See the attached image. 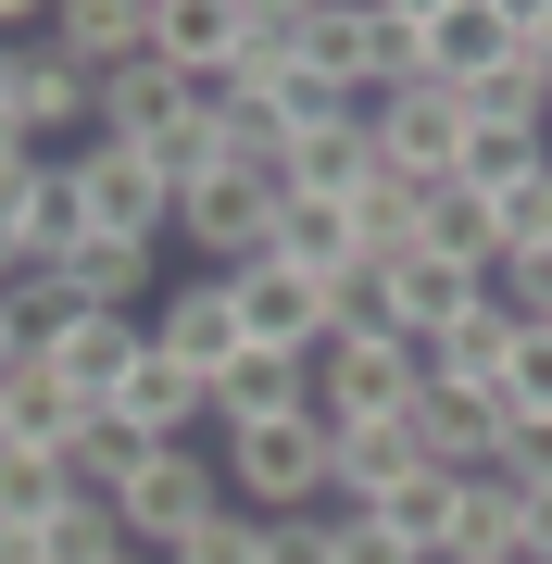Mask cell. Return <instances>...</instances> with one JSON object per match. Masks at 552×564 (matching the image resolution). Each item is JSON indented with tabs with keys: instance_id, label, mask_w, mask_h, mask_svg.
<instances>
[{
	"instance_id": "cell-1",
	"label": "cell",
	"mask_w": 552,
	"mask_h": 564,
	"mask_svg": "<svg viewBox=\"0 0 552 564\" xmlns=\"http://www.w3.org/2000/svg\"><path fill=\"white\" fill-rule=\"evenodd\" d=\"M339 464V414H277V426H226V502L239 514H314Z\"/></svg>"
},
{
	"instance_id": "cell-2",
	"label": "cell",
	"mask_w": 552,
	"mask_h": 564,
	"mask_svg": "<svg viewBox=\"0 0 552 564\" xmlns=\"http://www.w3.org/2000/svg\"><path fill=\"white\" fill-rule=\"evenodd\" d=\"M377 163L414 188H452L465 176V88L414 76V88H377Z\"/></svg>"
},
{
	"instance_id": "cell-3",
	"label": "cell",
	"mask_w": 552,
	"mask_h": 564,
	"mask_svg": "<svg viewBox=\"0 0 552 564\" xmlns=\"http://www.w3.org/2000/svg\"><path fill=\"white\" fill-rule=\"evenodd\" d=\"M214 514H226V452H202V440H176V452L151 464L139 489H126V540H139V552H176V540H202Z\"/></svg>"
},
{
	"instance_id": "cell-4",
	"label": "cell",
	"mask_w": 552,
	"mask_h": 564,
	"mask_svg": "<svg viewBox=\"0 0 552 564\" xmlns=\"http://www.w3.org/2000/svg\"><path fill=\"white\" fill-rule=\"evenodd\" d=\"M176 239L202 251V276H251V263L277 251V188L264 176H202L176 202Z\"/></svg>"
},
{
	"instance_id": "cell-5",
	"label": "cell",
	"mask_w": 552,
	"mask_h": 564,
	"mask_svg": "<svg viewBox=\"0 0 552 564\" xmlns=\"http://www.w3.org/2000/svg\"><path fill=\"white\" fill-rule=\"evenodd\" d=\"M76 188H88V239H151V251L176 239V188L151 176V151L88 139V151H76Z\"/></svg>"
},
{
	"instance_id": "cell-6",
	"label": "cell",
	"mask_w": 552,
	"mask_h": 564,
	"mask_svg": "<svg viewBox=\"0 0 552 564\" xmlns=\"http://www.w3.org/2000/svg\"><path fill=\"white\" fill-rule=\"evenodd\" d=\"M314 402H327L339 426H402L414 402H427V377H414V339H339L327 364H314Z\"/></svg>"
},
{
	"instance_id": "cell-7",
	"label": "cell",
	"mask_w": 552,
	"mask_h": 564,
	"mask_svg": "<svg viewBox=\"0 0 552 564\" xmlns=\"http://www.w3.org/2000/svg\"><path fill=\"white\" fill-rule=\"evenodd\" d=\"M402 426H414V464H440V477H490L502 440H515V402H502V389H427Z\"/></svg>"
},
{
	"instance_id": "cell-8",
	"label": "cell",
	"mask_w": 552,
	"mask_h": 564,
	"mask_svg": "<svg viewBox=\"0 0 552 564\" xmlns=\"http://www.w3.org/2000/svg\"><path fill=\"white\" fill-rule=\"evenodd\" d=\"M151 339H164L188 377H226V364L251 351V326H239V276H176L164 302H151Z\"/></svg>"
},
{
	"instance_id": "cell-9",
	"label": "cell",
	"mask_w": 552,
	"mask_h": 564,
	"mask_svg": "<svg viewBox=\"0 0 552 564\" xmlns=\"http://www.w3.org/2000/svg\"><path fill=\"white\" fill-rule=\"evenodd\" d=\"M151 25H164V0H51V51L88 88H113L126 63H151Z\"/></svg>"
},
{
	"instance_id": "cell-10",
	"label": "cell",
	"mask_w": 552,
	"mask_h": 564,
	"mask_svg": "<svg viewBox=\"0 0 552 564\" xmlns=\"http://www.w3.org/2000/svg\"><path fill=\"white\" fill-rule=\"evenodd\" d=\"M239 326H251V351H302V364H327V351H339L327 289L289 276V263H251V276H239Z\"/></svg>"
},
{
	"instance_id": "cell-11",
	"label": "cell",
	"mask_w": 552,
	"mask_h": 564,
	"mask_svg": "<svg viewBox=\"0 0 552 564\" xmlns=\"http://www.w3.org/2000/svg\"><path fill=\"white\" fill-rule=\"evenodd\" d=\"M13 126L39 139V163H63V139H76V151L101 139V88H88L76 63H63V51L39 39V51H25V101H13Z\"/></svg>"
},
{
	"instance_id": "cell-12",
	"label": "cell",
	"mask_w": 552,
	"mask_h": 564,
	"mask_svg": "<svg viewBox=\"0 0 552 564\" xmlns=\"http://www.w3.org/2000/svg\"><path fill=\"white\" fill-rule=\"evenodd\" d=\"M515 63V0H427V76L440 88H477Z\"/></svg>"
},
{
	"instance_id": "cell-13",
	"label": "cell",
	"mask_w": 552,
	"mask_h": 564,
	"mask_svg": "<svg viewBox=\"0 0 552 564\" xmlns=\"http://www.w3.org/2000/svg\"><path fill=\"white\" fill-rule=\"evenodd\" d=\"M277 414H314V364L302 351H239L214 377V452H226V426H277Z\"/></svg>"
},
{
	"instance_id": "cell-14",
	"label": "cell",
	"mask_w": 552,
	"mask_h": 564,
	"mask_svg": "<svg viewBox=\"0 0 552 564\" xmlns=\"http://www.w3.org/2000/svg\"><path fill=\"white\" fill-rule=\"evenodd\" d=\"M515 339H528V326H515L502 302H477L465 326L414 339V377H427V389H502V377H515Z\"/></svg>"
},
{
	"instance_id": "cell-15",
	"label": "cell",
	"mask_w": 552,
	"mask_h": 564,
	"mask_svg": "<svg viewBox=\"0 0 552 564\" xmlns=\"http://www.w3.org/2000/svg\"><path fill=\"white\" fill-rule=\"evenodd\" d=\"M176 440H151V426H126V402H88L76 440H63V464H76V489H101V502H126V489L151 477Z\"/></svg>"
},
{
	"instance_id": "cell-16",
	"label": "cell",
	"mask_w": 552,
	"mask_h": 564,
	"mask_svg": "<svg viewBox=\"0 0 552 564\" xmlns=\"http://www.w3.org/2000/svg\"><path fill=\"white\" fill-rule=\"evenodd\" d=\"M139 351H151V314H76V339L51 351V377L76 389V402H126Z\"/></svg>"
},
{
	"instance_id": "cell-17",
	"label": "cell",
	"mask_w": 552,
	"mask_h": 564,
	"mask_svg": "<svg viewBox=\"0 0 552 564\" xmlns=\"http://www.w3.org/2000/svg\"><path fill=\"white\" fill-rule=\"evenodd\" d=\"M126 426H151V440H202V452H214V377H188V364L151 339L139 377H126Z\"/></svg>"
},
{
	"instance_id": "cell-18",
	"label": "cell",
	"mask_w": 552,
	"mask_h": 564,
	"mask_svg": "<svg viewBox=\"0 0 552 564\" xmlns=\"http://www.w3.org/2000/svg\"><path fill=\"white\" fill-rule=\"evenodd\" d=\"M289 276H314V289H339L351 263H365V226H351V202H277V251Z\"/></svg>"
},
{
	"instance_id": "cell-19",
	"label": "cell",
	"mask_w": 552,
	"mask_h": 564,
	"mask_svg": "<svg viewBox=\"0 0 552 564\" xmlns=\"http://www.w3.org/2000/svg\"><path fill=\"white\" fill-rule=\"evenodd\" d=\"M389 302H402V339H440V326H465L490 302V276L477 263H440V251H402L389 263Z\"/></svg>"
},
{
	"instance_id": "cell-20",
	"label": "cell",
	"mask_w": 552,
	"mask_h": 564,
	"mask_svg": "<svg viewBox=\"0 0 552 564\" xmlns=\"http://www.w3.org/2000/svg\"><path fill=\"white\" fill-rule=\"evenodd\" d=\"M63 289H76L88 314H151L164 302V251L151 239H88L76 263H63Z\"/></svg>"
},
{
	"instance_id": "cell-21",
	"label": "cell",
	"mask_w": 552,
	"mask_h": 564,
	"mask_svg": "<svg viewBox=\"0 0 552 564\" xmlns=\"http://www.w3.org/2000/svg\"><path fill=\"white\" fill-rule=\"evenodd\" d=\"M13 239H25V263H39V276H63V263L88 251V188H76V151L25 176V226H13Z\"/></svg>"
},
{
	"instance_id": "cell-22",
	"label": "cell",
	"mask_w": 552,
	"mask_h": 564,
	"mask_svg": "<svg viewBox=\"0 0 552 564\" xmlns=\"http://www.w3.org/2000/svg\"><path fill=\"white\" fill-rule=\"evenodd\" d=\"M164 126H188V76H176L164 51H151V63H126V76L101 88V139L151 151V139H164Z\"/></svg>"
},
{
	"instance_id": "cell-23",
	"label": "cell",
	"mask_w": 552,
	"mask_h": 564,
	"mask_svg": "<svg viewBox=\"0 0 552 564\" xmlns=\"http://www.w3.org/2000/svg\"><path fill=\"white\" fill-rule=\"evenodd\" d=\"M402 477H414V426H339V464H327V502L339 514H377Z\"/></svg>"
},
{
	"instance_id": "cell-24",
	"label": "cell",
	"mask_w": 552,
	"mask_h": 564,
	"mask_svg": "<svg viewBox=\"0 0 552 564\" xmlns=\"http://www.w3.org/2000/svg\"><path fill=\"white\" fill-rule=\"evenodd\" d=\"M151 51H164L176 76H239V0H164Z\"/></svg>"
},
{
	"instance_id": "cell-25",
	"label": "cell",
	"mask_w": 552,
	"mask_h": 564,
	"mask_svg": "<svg viewBox=\"0 0 552 564\" xmlns=\"http://www.w3.org/2000/svg\"><path fill=\"white\" fill-rule=\"evenodd\" d=\"M515 540H528V489H515L502 464L465 477V514H452V552H440V564H502Z\"/></svg>"
},
{
	"instance_id": "cell-26",
	"label": "cell",
	"mask_w": 552,
	"mask_h": 564,
	"mask_svg": "<svg viewBox=\"0 0 552 564\" xmlns=\"http://www.w3.org/2000/svg\"><path fill=\"white\" fill-rule=\"evenodd\" d=\"M427 251H440V263H477V276H502V202H477L465 176L427 188Z\"/></svg>"
},
{
	"instance_id": "cell-27",
	"label": "cell",
	"mask_w": 552,
	"mask_h": 564,
	"mask_svg": "<svg viewBox=\"0 0 552 564\" xmlns=\"http://www.w3.org/2000/svg\"><path fill=\"white\" fill-rule=\"evenodd\" d=\"M452 514H465V477H440V464H414V477L377 502V527H389V540H414L427 564L452 552Z\"/></svg>"
},
{
	"instance_id": "cell-28",
	"label": "cell",
	"mask_w": 552,
	"mask_h": 564,
	"mask_svg": "<svg viewBox=\"0 0 552 564\" xmlns=\"http://www.w3.org/2000/svg\"><path fill=\"white\" fill-rule=\"evenodd\" d=\"M540 176H552V139H528V126H465V188L477 202H515Z\"/></svg>"
},
{
	"instance_id": "cell-29",
	"label": "cell",
	"mask_w": 552,
	"mask_h": 564,
	"mask_svg": "<svg viewBox=\"0 0 552 564\" xmlns=\"http://www.w3.org/2000/svg\"><path fill=\"white\" fill-rule=\"evenodd\" d=\"M427 76V0H365V88Z\"/></svg>"
},
{
	"instance_id": "cell-30",
	"label": "cell",
	"mask_w": 552,
	"mask_h": 564,
	"mask_svg": "<svg viewBox=\"0 0 552 564\" xmlns=\"http://www.w3.org/2000/svg\"><path fill=\"white\" fill-rule=\"evenodd\" d=\"M63 502H76L63 452H0V527H63Z\"/></svg>"
},
{
	"instance_id": "cell-31",
	"label": "cell",
	"mask_w": 552,
	"mask_h": 564,
	"mask_svg": "<svg viewBox=\"0 0 552 564\" xmlns=\"http://www.w3.org/2000/svg\"><path fill=\"white\" fill-rule=\"evenodd\" d=\"M302 25H314V0H239V88H264L302 63Z\"/></svg>"
},
{
	"instance_id": "cell-32",
	"label": "cell",
	"mask_w": 552,
	"mask_h": 564,
	"mask_svg": "<svg viewBox=\"0 0 552 564\" xmlns=\"http://www.w3.org/2000/svg\"><path fill=\"white\" fill-rule=\"evenodd\" d=\"M0 302H13V364H51L63 339H76V289H63V276H25V289H0Z\"/></svg>"
},
{
	"instance_id": "cell-33",
	"label": "cell",
	"mask_w": 552,
	"mask_h": 564,
	"mask_svg": "<svg viewBox=\"0 0 552 564\" xmlns=\"http://www.w3.org/2000/svg\"><path fill=\"white\" fill-rule=\"evenodd\" d=\"M302 63L327 88H351L365 101V0H314V25H302Z\"/></svg>"
},
{
	"instance_id": "cell-34",
	"label": "cell",
	"mask_w": 552,
	"mask_h": 564,
	"mask_svg": "<svg viewBox=\"0 0 552 564\" xmlns=\"http://www.w3.org/2000/svg\"><path fill=\"white\" fill-rule=\"evenodd\" d=\"M465 126H528V139H552V76H528V63L477 76L465 88Z\"/></svg>"
},
{
	"instance_id": "cell-35",
	"label": "cell",
	"mask_w": 552,
	"mask_h": 564,
	"mask_svg": "<svg viewBox=\"0 0 552 564\" xmlns=\"http://www.w3.org/2000/svg\"><path fill=\"white\" fill-rule=\"evenodd\" d=\"M327 326H339V339H402V302H389V263H351V276L327 289Z\"/></svg>"
},
{
	"instance_id": "cell-36",
	"label": "cell",
	"mask_w": 552,
	"mask_h": 564,
	"mask_svg": "<svg viewBox=\"0 0 552 564\" xmlns=\"http://www.w3.org/2000/svg\"><path fill=\"white\" fill-rule=\"evenodd\" d=\"M490 302H502L515 326H552V239H515V251H502V276H490Z\"/></svg>"
},
{
	"instance_id": "cell-37",
	"label": "cell",
	"mask_w": 552,
	"mask_h": 564,
	"mask_svg": "<svg viewBox=\"0 0 552 564\" xmlns=\"http://www.w3.org/2000/svg\"><path fill=\"white\" fill-rule=\"evenodd\" d=\"M164 564H264V514H239V502H226V514L202 527V540H176Z\"/></svg>"
},
{
	"instance_id": "cell-38",
	"label": "cell",
	"mask_w": 552,
	"mask_h": 564,
	"mask_svg": "<svg viewBox=\"0 0 552 564\" xmlns=\"http://www.w3.org/2000/svg\"><path fill=\"white\" fill-rule=\"evenodd\" d=\"M502 402H515V414H552V326H528V339H515V377H502Z\"/></svg>"
},
{
	"instance_id": "cell-39",
	"label": "cell",
	"mask_w": 552,
	"mask_h": 564,
	"mask_svg": "<svg viewBox=\"0 0 552 564\" xmlns=\"http://www.w3.org/2000/svg\"><path fill=\"white\" fill-rule=\"evenodd\" d=\"M502 477H515V489H552V414H515V440H502Z\"/></svg>"
},
{
	"instance_id": "cell-40",
	"label": "cell",
	"mask_w": 552,
	"mask_h": 564,
	"mask_svg": "<svg viewBox=\"0 0 552 564\" xmlns=\"http://www.w3.org/2000/svg\"><path fill=\"white\" fill-rule=\"evenodd\" d=\"M339 564H427V552H414V540H389L377 514H339Z\"/></svg>"
},
{
	"instance_id": "cell-41",
	"label": "cell",
	"mask_w": 552,
	"mask_h": 564,
	"mask_svg": "<svg viewBox=\"0 0 552 564\" xmlns=\"http://www.w3.org/2000/svg\"><path fill=\"white\" fill-rule=\"evenodd\" d=\"M515 63H528V76H552V0H515Z\"/></svg>"
},
{
	"instance_id": "cell-42",
	"label": "cell",
	"mask_w": 552,
	"mask_h": 564,
	"mask_svg": "<svg viewBox=\"0 0 552 564\" xmlns=\"http://www.w3.org/2000/svg\"><path fill=\"white\" fill-rule=\"evenodd\" d=\"M515 564H552V489H528V540H515Z\"/></svg>"
},
{
	"instance_id": "cell-43",
	"label": "cell",
	"mask_w": 552,
	"mask_h": 564,
	"mask_svg": "<svg viewBox=\"0 0 552 564\" xmlns=\"http://www.w3.org/2000/svg\"><path fill=\"white\" fill-rule=\"evenodd\" d=\"M0 564H51V527H0Z\"/></svg>"
},
{
	"instance_id": "cell-44",
	"label": "cell",
	"mask_w": 552,
	"mask_h": 564,
	"mask_svg": "<svg viewBox=\"0 0 552 564\" xmlns=\"http://www.w3.org/2000/svg\"><path fill=\"white\" fill-rule=\"evenodd\" d=\"M0 377H13V302H0Z\"/></svg>"
},
{
	"instance_id": "cell-45",
	"label": "cell",
	"mask_w": 552,
	"mask_h": 564,
	"mask_svg": "<svg viewBox=\"0 0 552 564\" xmlns=\"http://www.w3.org/2000/svg\"><path fill=\"white\" fill-rule=\"evenodd\" d=\"M113 564H164V552H113Z\"/></svg>"
},
{
	"instance_id": "cell-46",
	"label": "cell",
	"mask_w": 552,
	"mask_h": 564,
	"mask_svg": "<svg viewBox=\"0 0 552 564\" xmlns=\"http://www.w3.org/2000/svg\"><path fill=\"white\" fill-rule=\"evenodd\" d=\"M502 564H515V552H502Z\"/></svg>"
}]
</instances>
